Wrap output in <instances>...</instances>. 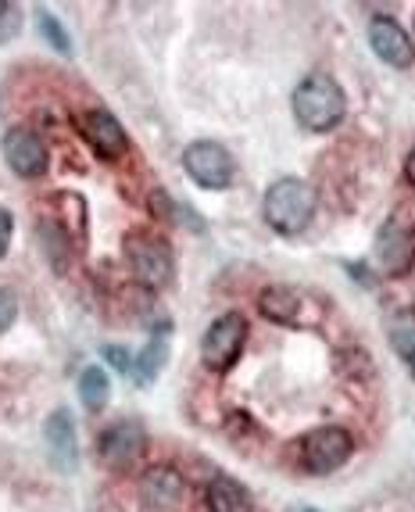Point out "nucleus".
I'll use <instances>...</instances> for the list:
<instances>
[{"instance_id": "nucleus-3", "label": "nucleus", "mask_w": 415, "mask_h": 512, "mask_svg": "<svg viewBox=\"0 0 415 512\" xmlns=\"http://www.w3.org/2000/svg\"><path fill=\"white\" fill-rule=\"evenodd\" d=\"M126 255L129 265H133L136 280L158 291L165 283H172V273H176V262H172V248L161 237H151V233H133L126 237Z\"/></svg>"}, {"instance_id": "nucleus-23", "label": "nucleus", "mask_w": 415, "mask_h": 512, "mask_svg": "<svg viewBox=\"0 0 415 512\" xmlns=\"http://www.w3.org/2000/svg\"><path fill=\"white\" fill-rule=\"evenodd\" d=\"M8 244H11V215L0 208V255L8 251Z\"/></svg>"}, {"instance_id": "nucleus-4", "label": "nucleus", "mask_w": 415, "mask_h": 512, "mask_svg": "<svg viewBox=\"0 0 415 512\" xmlns=\"http://www.w3.org/2000/svg\"><path fill=\"white\" fill-rule=\"evenodd\" d=\"M183 169L190 172V180L204 190H226L237 176V162L215 140H197L183 151Z\"/></svg>"}, {"instance_id": "nucleus-12", "label": "nucleus", "mask_w": 415, "mask_h": 512, "mask_svg": "<svg viewBox=\"0 0 415 512\" xmlns=\"http://www.w3.org/2000/svg\"><path fill=\"white\" fill-rule=\"evenodd\" d=\"M147 448V434L140 423H115L101 437V459L111 470H129Z\"/></svg>"}, {"instance_id": "nucleus-15", "label": "nucleus", "mask_w": 415, "mask_h": 512, "mask_svg": "<svg viewBox=\"0 0 415 512\" xmlns=\"http://www.w3.org/2000/svg\"><path fill=\"white\" fill-rule=\"evenodd\" d=\"M79 398H83V405L90 412H101L108 405V376H104L101 366L83 369V376H79Z\"/></svg>"}, {"instance_id": "nucleus-18", "label": "nucleus", "mask_w": 415, "mask_h": 512, "mask_svg": "<svg viewBox=\"0 0 415 512\" xmlns=\"http://www.w3.org/2000/svg\"><path fill=\"white\" fill-rule=\"evenodd\" d=\"M165 359H169V341H165V337H154L144 355H140V362L133 366L136 380H140V384H151L154 376L161 373V366H165Z\"/></svg>"}, {"instance_id": "nucleus-10", "label": "nucleus", "mask_w": 415, "mask_h": 512, "mask_svg": "<svg viewBox=\"0 0 415 512\" xmlns=\"http://www.w3.org/2000/svg\"><path fill=\"white\" fill-rule=\"evenodd\" d=\"M4 158H8V165L22 180L43 176V169H47V147H43L40 133H33L26 126L11 129L8 137H4Z\"/></svg>"}, {"instance_id": "nucleus-14", "label": "nucleus", "mask_w": 415, "mask_h": 512, "mask_svg": "<svg viewBox=\"0 0 415 512\" xmlns=\"http://www.w3.org/2000/svg\"><path fill=\"white\" fill-rule=\"evenodd\" d=\"M204 498H208V509L212 512H247L251 509L247 491L229 477H215L212 484L204 487Z\"/></svg>"}, {"instance_id": "nucleus-21", "label": "nucleus", "mask_w": 415, "mask_h": 512, "mask_svg": "<svg viewBox=\"0 0 415 512\" xmlns=\"http://www.w3.org/2000/svg\"><path fill=\"white\" fill-rule=\"evenodd\" d=\"M18 316V298L11 291H0V333L8 330Z\"/></svg>"}, {"instance_id": "nucleus-17", "label": "nucleus", "mask_w": 415, "mask_h": 512, "mask_svg": "<svg viewBox=\"0 0 415 512\" xmlns=\"http://www.w3.org/2000/svg\"><path fill=\"white\" fill-rule=\"evenodd\" d=\"M262 312L269 319H276V323H294V312H297L294 291H287V287H272V291H265Z\"/></svg>"}, {"instance_id": "nucleus-22", "label": "nucleus", "mask_w": 415, "mask_h": 512, "mask_svg": "<svg viewBox=\"0 0 415 512\" xmlns=\"http://www.w3.org/2000/svg\"><path fill=\"white\" fill-rule=\"evenodd\" d=\"M104 359L115 362V369H119V373H133V362H129L126 351H119V348H104Z\"/></svg>"}, {"instance_id": "nucleus-13", "label": "nucleus", "mask_w": 415, "mask_h": 512, "mask_svg": "<svg viewBox=\"0 0 415 512\" xmlns=\"http://www.w3.org/2000/svg\"><path fill=\"white\" fill-rule=\"evenodd\" d=\"M43 444H47V455H51V466L58 473H72L79 466V441L76 427H72V416L65 409L51 412L47 427H43Z\"/></svg>"}, {"instance_id": "nucleus-16", "label": "nucleus", "mask_w": 415, "mask_h": 512, "mask_svg": "<svg viewBox=\"0 0 415 512\" xmlns=\"http://www.w3.org/2000/svg\"><path fill=\"white\" fill-rule=\"evenodd\" d=\"M390 341H394V351H398L415 373V312H401L390 323Z\"/></svg>"}, {"instance_id": "nucleus-11", "label": "nucleus", "mask_w": 415, "mask_h": 512, "mask_svg": "<svg viewBox=\"0 0 415 512\" xmlns=\"http://www.w3.org/2000/svg\"><path fill=\"white\" fill-rule=\"evenodd\" d=\"M369 43H373V51L380 54V61H387L390 69H408L415 61V47L408 40V33L387 15H376L369 22Z\"/></svg>"}, {"instance_id": "nucleus-19", "label": "nucleus", "mask_w": 415, "mask_h": 512, "mask_svg": "<svg viewBox=\"0 0 415 512\" xmlns=\"http://www.w3.org/2000/svg\"><path fill=\"white\" fill-rule=\"evenodd\" d=\"M22 33V8L18 4H0V43L15 40Z\"/></svg>"}, {"instance_id": "nucleus-25", "label": "nucleus", "mask_w": 415, "mask_h": 512, "mask_svg": "<svg viewBox=\"0 0 415 512\" xmlns=\"http://www.w3.org/2000/svg\"><path fill=\"white\" fill-rule=\"evenodd\" d=\"M297 512H319V509H297Z\"/></svg>"}, {"instance_id": "nucleus-24", "label": "nucleus", "mask_w": 415, "mask_h": 512, "mask_svg": "<svg viewBox=\"0 0 415 512\" xmlns=\"http://www.w3.org/2000/svg\"><path fill=\"white\" fill-rule=\"evenodd\" d=\"M405 176H408V183H415V151L408 154V162H405Z\"/></svg>"}, {"instance_id": "nucleus-6", "label": "nucleus", "mask_w": 415, "mask_h": 512, "mask_svg": "<svg viewBox=\"0 0 415 512\" xmlns=\"http://www.w3.org/2000/svg\"><path fill=\"white\" fill-rule=\"evenodd\" d=\"M351 434L344 427H315L301 437V462L308 473H333L351 455Z\"/></svg>"}, {"instance_id": "nucleus-1", "label": "nucleus", "mask_w": 415, "mask_h": 512, "mask_svg": "<svg viewBox=\"0 0 415 512\" xmlns=\"http://www.w3.org/2000/svg\"><path fill=\"white\" fill-rule=\"evenodd\" d=\"M348 111V97L340 90V83L326 72H315V76L301 79L294 90V115L297 122L312 133H326L333 129Z\"/></svg>"}, {"instance_id": "nucleus-20", "label": "nucleus", "mask_w": 415, "mask_h": 512, "mask_svg": "<svg viewBox=\"0 0 415 512\" xmlns=\"http://www.w3.org/2000/svg\"><path fill=\"white\" fill-rule=\"evenodd\" d=\"M40 22H43V26H40V29H43V36H47V40H51L61 54H68V51H72V43H68V36L61 33V26H58V22H54L51 15H43Z\"/></svg>"}, {"instance_id": "nucleus-5", "label": "nucleus", "mask_w": 415, "mask_h": 512, "mask_svg": "<svg viewBox=\"0 0 415 512\" xmlns=\"http://www.w3.org/2000/svg\"><path fill=\"white\" fill-rule=\"evenodd\" d=\"M376 262L387 276H405L415 265V222L394 212L376 237Z\"/></svg>"}, {"instance_id": "nucleus-7", "label": "nucleus", "mask_w": 415, "mask_h": 512, "mask_svg": "<svg viewBox=\"0 0 415 512\" xmlns=\"http://www.w3.org/2000/svg\"><path fill=\"white\" fill-rule=\"evenodd\" d=\"M244 337H247V323L237 316V312L215 319V323L208 326V333H204V341H201L204 366L215 369V373H226V369L240 359V351H244Z\"/></svg>"}, {"instance_id": "nucleus-8", "label": "nucleus", "mask_w": 415, "mask_h": 512, "mask_svg": "<svg viewBox=\"0 0 415 512\" xmlns=\"http://www.w3.org/2000/svg\"><path fill=\"white\" fill-rule=\"evenodd\" d=\"M76 129L83 133V140L90 147H94L101 158H119L122 151H126V129L119 126V119L111 115V111H76Z\"/></svg>"}, {"instance_id": "nucleus-2", "label": "nucleus", "mask_w": 415, "mask_h": 512, "mask_svg": "<svg viewBox=\"0 0 415 512\" xmlns=\"http://www.w3.org/2000/svg\"><path fill=\"white\" fill-rule=\"evenodd\" d=\"M315 215V194L301 180H276L265 194V222L276 233H301Z\"/></svg>"}, {"instance_id": "nucleus-9", "label": "nucleus", "mask_w": 415, "mask_h": 512, "mask_svg": "<svg viewBox=\"0 0 415 512\" xmlns=\"http://www.w3.org/2000/svg\"><path fill=\"white\" fill-rule=\"evenodd\" d=\"M183 477H179L172 466H151L140 480V505L144 512H179L183 505Z\"/></svg>"}]
</instances>
